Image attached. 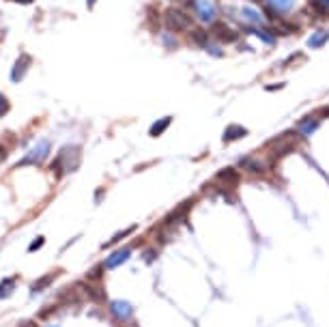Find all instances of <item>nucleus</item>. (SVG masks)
<instances>
[{
	"label": "nucleus",
	"mask_w": 329,
	"mask_h": 327,
	"mask_svg": "<svg viewBox=\"0 0 329 327\" xmlns=\"http://www.w3.org/2000/svg\"><path fill=\"white\" fill-rule=\"evenodd\" d=\"M318 127H321V121H318L316 116H312V114H308V116H303L301 121L297 123V127H295V131L299 133V136H312L314 131L318 130Z\"/></svg>",
	"instance_id": "8"
},
{
	"label": "nucleus",
	"mask_w": 329,
	"mask_h": 327,
	"mask_svg": "<svg viewBox=\"0 0 329 327\" xmlns=\"http://www.w3.org/2000/svg\"><path fill=\"white\" fill-rule=\"evenodd\" d=\"M239 166H241L243 170H247L250 175H254V177H261L263 172L267 170L265 164H261L258 160H252V157H243V160L239 162Z\"/></svg>",
	"instance_id": "14"
},
{
	"label": "nucleus",
	"mask_w": 329,
	"mask_h": 327,
	"mask_svg": "<svg viewBox=\"0 0 329 327\" xmlns=\"http://www.w3.org/2000/svg\"><path fill=\"white\" fill-rule=\"evenodd\" d=\"M82 289L86 291V293L93 297V301H97V304L106 301V291H103L101 284H86V282H82Z\"/></svg>",
	"instance_id": "17"
},
{
	"label": "nucleus",
	"mask_w": 329,
	"mask_h": 327,
	"mask_svg": "<svg viewBox=\"0 0 329 327\" xmlns=\"http://www.w3.org/2000/svg\"><path fill=\"white\" fill-rule=\"evenodd\" d=\"M164 43H168V48H177V39L174 37H166V34H164Z\"/></svg>",
	"instance_id": "26"
},
{
	"label": "nucleus",
	"mask_w": 329,
	"mask_h": 327,
	"mask_svg": "<svg viewBox=\"0 0 329 327\" xmlns=\"http://www.w3.org/2000/svg\"><path fill=\"white\" fill-rule=\"evenodd\" d=\"M170 123H172V116H162V118H157V121L151 125V131H148V133H151L153 138L162 136V133L166 131L168 127H170Z\"/></svg>",
	"instance_id": "19"
},
{
	"label": "nucleus",
	"mask_w": 329,
	"mask_h": 327,
	"mask_svg": "<svg viewBox=\"0 0 329 327\" xmlns=\"http://www.w3.org/2000/svg\"><path fill=\"white\" fill-rule=\"evenodd\" d=\"M241 17L246 19L247 24H252L254 28H261L263 26V16L256 11V9H252V7H243L241 9Z\"/></svg>",
	"instance_id": "16"
},
{
	"label": "nucleus",
	"mask_w": 329,
	"mask_h": 327,
	"mask_svg": "<svg viewBox=\"0 0 329 327\" xmlns=\"http://www.w3.org/2000/svg\"><path fill=\"white\" fill-rule=\"evenodd\" d=\"M133 230H136V226H132V229H125V230H121V232H118V235H114L112 239H110V241H108V244L103 245V247H110V245L118 244V241H121V239H125V237H129V235H132Z\"/></svg>",
	"instance_id": "22"
},
{
	"label": "nucleus",
	"mask_w": 329,
	"mask_h": 327,
	"mask_svg": "<svg viewBox=\"0 0 329 327\" xmlns=\"http://www.w3.org/2000/svg\"><path fill=\"white\" fill-rule=\"evenodd\" d=\"M194 207V198H189V200H185V205H179L177 209H174L172 213H168V217L164 220V224L166 226H172V224H177V222H183L187 217V213H189V209Z\"/></svg>",
	"instance_id": "7"
},
{
	"label": "nucleus",
	"mask_w": 329,
	"mask_h": 327,
	"mask_svg": "<svg viewBox=\"0 0 329 327\" xmlns=\"http://www.w3.org/2000/svg\"><path fill=\"white\" fill-rule=\"evenodd\" d=\"M209 34H211L213 39H217V43H224V46L237 41V31H232V28L228 26V24H224V22H213Z\"/></svg>",
	"instance_id": "3"
},
{
	"label": "nucleus",
	"mask_w": 329,
	"mask_h": 327,
	"mask_svg": "<svg viewBox=\"0 0 329 327\" xmlns=\"http://www.w3.org/2000/svg\"><path fill=\"white\" fill-rule=\"evenodd\" d=\"M246 136H247V130L243 125H228L226 130H224L222 140L226 142V145H230V142H237V140H241V138H246Z\"/></svg>",
	"instance_id": "12"
},
{
	"label": "nucleus",
	"mask_w": 329,
	"mask_h": 327,
	"mask_svg": "<svg viewBox=\"0 0 329 327\" xmlns=\"http://www.w3.org/2000/svg\"><path fill=\"white\" fill-rule=\"evenodd\" d=\"M241 181V175H239V170L235 166H226V168H222V170H217V175H215V183L217 185H222V187H235L237 183Z\"/></svg>",
	"instance_id": "5"
},
{
	"label": "nucleus",
	"mask_w": 329,
	"mask_h": 327,
	"mask_svg": "<svg viewBox=\"0 0 329 327\" xmlns=\"http://www.w3.org/2000/svg\"><path fill=\"white\" fill-rule=\"evenodd\" d=\"M86 4H88V7H93V4H95V0H86Z\"/></svg>",
	"instance_id": "33"
},
{
	"label": "nucleus",
	"mask_w": 329,
	"mask_h": 327,
	"mask_svg": "<svg viewBox=\"0 0 329 327\" xmlns=\"http://www.w3.org/2000/svg\"><path fill=\"white\" fill-rule=\"evenodd\" d=\"M110 310H112V314L116 321H129L133 316L132 304H127V301H123V299L112 301V304H110Z\"/></svg>",
	"instance_id": "9"
},
{
	"label": "nucleus",
	"mask_w": 329,
	"mask_h": 327,
	"mask_svg": "<svg viewBox=\"0 0 329 327\" xmlns=\"http://www.w3.org/2000/svg\"><path fill=\"white\" fill-rule=\"evenodd\" d=\"M48 153H49V145H48L46 140H41L31 153H28L26 157H24L22 162L17 164V166H28V164H43V162H46V157H48Z\"/></svg>",
	"instance_id": "6"
},
{
	"label": "nucleus",
	"mask_w": 329,
	"mask_h": 327,
	"mask_svg": "<svg viewBox=\"0 0 329 327\" xmlns=\"http://www.w3.org/2000/svg\"><path fill=\"white\" fill-rule=\"evenodd\" d=\"M318 114H321V118H327V116H329V108H323V110H318Z\"/></svg>",
	"instance_id": "31"
},
{
	"label": "nucleus",
	"mask_w": 329,
	"mask_h": 327,
	"mask_svg": "<svg viewBox=\"0 0 329 327\" xmlns=\"http://www.w3.org/2000/svg\"><path fill=\"white\" fill-rule=\"evenodd\" d=\"M19 327H37L34 321H24V323H19Z\"/></svg>",
	"instance_id": "30"
},
{
	"label": "nucleus",
	"mask_w": 329,
	"mask_h": 327,
	"mask_svg": "<svg viewBox=\"0 0 329 327\" xmlns=\"http://www.w3.org/2000/svg\"><path fill=\"white\" fill-rule=\"evenodd\" d=\"M144 261L153 262V261H155V252H144Z\"/></svg>",
	"instance_id": "27"
},
{
	"label": "nucleus",
	"mask_w": 329,
	"mask_h": 327,
	"mask_svg": "<svg viewBox=\"0 0 329 327\" xmlns=\"http://www.w3.org/2000/svg\"><path fill=\"white\" fill-rule=\"evenodd\" d=\"M43 244H46V237H37V239H34L33 244L28 245V252H37V250H39V247H41Z\"/></svg>",
	"instance_id": "23"
},
{
	"label": "nucleus",
	"mask_w": 329,
	"mask_h": 327,
	"mask_svg": "<svg viewBox=\"0 0 329 327\" xmlns=\"http://www.w3.org/2000/svg\"><path fill=\"white\" fill-rule=\"evenodd\" d=\"M129 256H132V247H123V250H116V252H112V254L106 259V262H103V267L106 269H114V267H121L123 262H125Z\"/></svg>",
	"instance_id": "11"
},
{
	"label": "nucleus",
	"mask_w": 329,
	"mask_h": 327,
	"mask_svg": "<svg viewBox=\"0 0 329 327\" xmlns=\"http://www.w3.org/2000/svg\"><path fill=\"white\" fill-rule=\"evenodd\" d=\"M52 278H54V276H48V278H41V280H39V282H37V284H34V286H33V291H41V289H43V286H48V282H49V280H52Z\"/></svg>",
	"instance_id": "25"
},
{
	"label": "nucleus",
	"mask_w": 329,
	"mask_h": 327,
	"mask_svg": "<svg viewBox=\"0 0 329 327\" xmlns=\"http://www.w3.org/2000/svg\"><path fill=\"white\" fill-rule=\"evenodd\" d=\"M265 7H269L278 17H284L295 9V0H267Z\"/></svg>",
	"instance_id": "10"
},
{
	"label": "nucleus",
	"mask_w": 329,
	"mask_h": 327,
	"mask_svg": "<svg viewBox=\"0 0 329 327\" xmlns=\"http://www.w3.org/2000/svg\"><path fill=\"white\" fill-rule=\"evenodd\" d=\"M28 67H31V56H26V54H22V56L17 58L16 67L11 69V80L13 82H19L24 78V73L28 71Z\"/></svg>",
	"instance_id": "13"
},
{
	"label": "nucleus",
	"mask_w": 329,
	"mask_h": 327,
	"mask_svg": "<svg viewBox=\"0 0 329 327\" xmlns=\"http://www.w3.org/2000/svg\"><path fill=\"white\" fill-rule=\"evenodd\" d=\"M164 26L172 33H183V31H189L194 26V19L192 16L185 11V9H179V7H170L164 11Z\"/></svg>",
	"instance_id": "1"
},
{
	"label": "nucleus",
	"mask_w": 329,
	"mask_h": 327,
	"mask_svg": "<svg viewBox=\"0 0 329 327\" xmlns=\"http://www.w3.org/2000/svg\"><path fill=\"white\" fill-rule=\"evenodd\" d=\"M4 160H7V148H4L2 145H0V164H2Z\"/></svg>",
	"instance_id": "29"
},
{
	"label": "nucleus",
	"mask_w": 329,
	"mask_h": 327,
	"mask_svg": "<svg viewBox=\"0 0 329 327\" xmlns=\"http://www.w3.org/2000/svg\"><path fill=\"white\" fill-rule=\"evenodd\" d=\"M327 41H329V31H327V28H321V31H316L310 39H308V48L316 49V48L325 46Z\"/></svg>",
	"instance_id": "18"
},
{
	"label": "nucleus",
	"mask_w": 329,
	"mask_h": 327,
	"mask_svg": "<svg viewBox=\"0 0 329 327\" xmlns=\"http://www.w3.org/2000/svg\"><path fill=\"white\" fill-rule=\"evenodd\" d=\"M189 39H192L194 46H198L202 49L211 43V34H209V31H204V28H194V31L189 33Z\"/></svg>",
	"instance_id": "15"
},
{
	"label": "nucleus",
	"mask_w": 329,
	"mask_h": 327,
	"mask_svg": "<svg viewBox=\"0 0 329 327\" xmlns=\"http://www.w3.org/2000/svg\"><path fill=\"white\" fill-rule=\"evenodd\" d=\"M13 289H16V280H2L0 282V299H4V297L11 295Z\"/></svg>",
	"instance_id": "21"
},
{
	"label": "nucleus",
	"mask_w": 329,
	"mask_h": 327,
	"mask_svg": "<svg viewBox=\"0 0 329 327\" xmlns=\"http://www.w3.org/2000/svg\"><path fill=\"white\" fill-rule=\"evenodd\" d=\"M56 164V177H63L65 172H71V170H76L78 168V164H80V148L78 147H67V148H63L61 153H58V160L54 162Z\"/></svg>",
	"instance_id": "2"
},
{
	"label": "nucleus",
	"mask_w": 329,
	"mask_h": 327,
	"mask_svg": "<svg viewBox=\"0 0 329 327\" xmlns=\"http://www.w3.org/2000/svg\"><path fill=\"white\" fill-rule=\"evenodd\" d=\"M280 88H284V82H280V84H271V86H267V91H280Z\"/></svg>",
	"instance_id": "28"
},
{
	"label": "nucleus",
	"mask_w": 329,
	"mask_h": 327,
	"mask_svg": "<svg viewBox=\"0 0 329 327\" xmlns=\"http://www.w3.org/2000/svg\"><path fill=\"white\" fill-rule=\"evenodd\" d=\"M247 33H254L256 37H261L267 46H276V34L271 31H265V28H247Z\"/></svg>",
	"instance_id": "20"
},
{
	"label": "nucleus",
	"mask_w": 329,
	"mask_h": 327,
	"mask_svg": "<svg viewBox=\"0 0 329 327\" xmlns=\"http://www.w3.org/2000/svg\"><path fill=\"white\" fill-rule=\"evenodd\" d=\"M13 2H19V4H31V2H34V0H13Z\"/></svg>",
	"instance_id": "32"
},
{
	"label": "nucleus",
	"mask_w": 329,
	"mask_h": 327,
	"mask_svg": "<svg viewBox=\"0 0 329 327\" xmlns=\"http://www.w3.org/2000/svg\"><path fill=\"white\" fill-rule=\"evenodd\" d=\"M9 112V101H7V97L0 93V116H4Z\"/></svg>",
	"instance_id": "24"
},
{
	"label": "nucleus",
	"mask_w": 329,
	"mask_h": 327,
	"mask_svg": "<svg viewBox=\"0 0 329 327\" xmlns=\"http://www.w3.org/2000/svg\"><path fill=\"white\" fill-rule=\"evenodd\" d=\"M192 4H194V9H196V16H198L200 22H204V24L215 22L217 9H215V4H213L211 0H192Z\"/></svg>",
	"instance_id": "4"
}]
</instances>
